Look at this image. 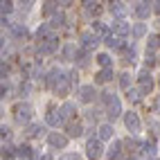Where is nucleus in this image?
Here are the masks:
<instances>
[{"mask_svg":"<svg viewBox=\"0 0 160 160\" xmlns=\"http://www.w3.org/2000/svg\"><path fill=\"white\" fill-rule=\"evenodd\" d=\"M0 74H2V81H5V77L9 74V63H5V61H2V66H0Z\"/></svg>","mask_w":160,"mask_h":160,"instance_id":"c03bdc74","label":"nucleus"},{"mask_svg":"<svg viewBox=\"0 0 160 160\" xmlns=\"http://www.w3.org/2000/svg\"><path fill=\"white\" fill-rule=\"evenodd\" d=\"M2 160H12L14 156H18V147H12V144H2Z\"/></svg>","mask_w":160,"mask_h":160,"instance_id":"c85d7f7f","label":"nucleus"},{"mask_svg":"<svg viewBox=\"0 0 160 160\" xmlns=\"http://www.w3.org/2000/svg\"><path fill=\"white\" fill-rule=\"evenodd\" d=\"M131 160H135V158H131Z\"/></svg>","mask_w":160,"mask_h":160,"instance_id":"5fc2aeb1","label":"nucleus"},{"mask_svg":"<svg viewBox=\"0 0 160 160\" xmlns=\"http://www.w3.org/2000/svg\"><path fill=\"white\" fill-rule=\"evenodd\" d=\"M59 160H81V158H79V153H66V156H61Z\"/></svg>","mask_w":160,"mask_h":160,"instance_id":"a18cd8bd","label":"nucleus"},{"mask_svg":"<svg viewBox=\"0 0 160 160\" xmlns=\"http://www.w3.org/2000/svg\"><path fill=\"white\" fill-rule=\"evenodd\" d=\"M48 38H52V25H41L38 29H36V41L38 43H43V41H48Z\"/></svg>","mask_w":160,"mask_h":160,"instance_id":"6ab92c4d","label":"nucleus"},{"mask_svg":"<svg viewBox=\"0 0 160 160\" xmlns=\"http://www.w3.org/2000/svg\"><path fill=\"white\" fill-rule=\"evenodd\" d=\"M59 5L61 2H45L43 5V14L45 16H57L59 14Z\"/></svg>","mask_w":160,"mask_h":160,"instance_id":"72a5a7b5","label":"nucleus"},{"mask_svg":"<svg viewBox=\"0 0 160 160\" xmlns=\"http://www.w3.org/2000/svg\"><path fill=\"white\" fill-rule=\"evenodd\" d=\"M97 63L102 66V70H108V68H113V59H111L108 54H104V52H102V54H97Z\"/></svg>","mask_w":160,"mask_h":160,"instance_id":"473e14b6","label":"nucleus"},{"mask_svg":"<svg viewBox=\"0 0 160 160\" xmlns=\"http://www.w3.org/2000/svg\"><path fill=\"white\" fill-rule=\"evenodd\" d=\"M124 147H126V151H140L142 149V142L140 140H135V138H129V140H124Z\"/></svg>","mask_w":160,"mask_h":160,"instance_id":"7c9ffc66","label":"nucleus"},{"mask_svg":"<svg viewBox=\"0 0 160 160\" xmlns=\"http://www.w3.org/2000/svg\"><path fill=\"white\" fill-rule=\"evenodd\" d=\"M79 41H81V50H92V48H97V43H99V38L92 34V32H83V34L79 36Z\"/></svg>","mask_w":160,"mask_h":160,"instance_id":"6e6552de","label":"nucleus"},{"mask_svg":"<svg viewBox=\"0 0 160 160\" xmlns=\"http://www.w3.org/2000/svg\"><path fill=\"white\" fill-rule=\"evenodd\" d=\"M0 97H2V99L9 97V83L7 81H2V86H0Z\"/></svg>","mask_w":160,"mask_h":160,"instance_id":"79ce46f5","label":"nucleus"},{"mask_svg":"<svg viewBox=\"0 0 160 160\" xmlns=\"http://www.w3.org/2000/svg\"><path fill=\"white\" fill-rule=\"evenodd\" d=\"M45 122H48L50 126H61L66 120H63L61 111H54V108H52V111H48V115H45Z\"/></svg>","mask_w":160,"mask_h":160,"instance_id":"f8f14e48","label":"nucleus"},{"mask_svg":"<svg viewBox=\"0 0 160 160\" xmlns=\"http://www.w3.org/2000/svg\"><path fill=\"white\" fill-rule=\"evenodd\" d=\"M29 7H32V2H23V7H20V14H27Z\"/></svg>","mask_w":160,"mask_h":160,"instance_id":"09e8293b","label":"nucleus"},{"mask_svg":"<svg viewBox=\"0 0 160 160\" xmlns=\"http://www.w3.org/2000/svg\"><path fill=\"white\" fill-rule=\"evenodd\" d=\"M92 34L97 36V38H104L106 41V38L111 36V32H108V27H106L102 20H95V23H92Z\"/></svg>","mask_w":160,"mask_h":160,"instance_id":"ddd939ff","label":"nucleus"},{"mask_svg":"<svg viewBox=\"0 0 160 160\" xmlns=\"http://www.w3.org/2000/svg\"><path fill=\"white\" fill-rule=\"evenodd\" d=\"M12 34L16 36V38H27V27L25 25H20V23H16V25H12Z\"/></svg>","mask_w":160,"mask_h":160,"instance_id":"c756f323","label":"nucleus"},{"mask_svg":"<svg viewBox=\"0 0 160 160\" xmlns=\"http://www.w3.org/2000/svg\"><path fill=\"white\" fill-rule=\"evenodd\" d=\"M135 61V48H124L122 50V63H133Z\"/></svg>","mask_w":160,"mask_h":160,"instance_id":"f704fd0d","label":"nucleus"},{"mask_svg":"<svg viewBox=\"0 0 160 160\" xmlns=\"http://www.w3.org/2000/svg\"><path fill=\"white\" fill-rule=\"evenodd\" d=\"M77 48H74L72 43H68V45H63V50H61V61H74L77 59Z\"/></svg>","mask_w":160,"mask_h":160,"instance_id":"f3484780","label":"nucleus"},{"mask_svg":"<svg viewBox=\"0 0 160 160\" xmlns=\"http://www.w3.org/2000/svg\"><path fill=\"white\" fill-rule=\"evenodd\" d=\"M122 147H124V142H113L111 149H108V160H120V156H122Z\"/></svg>","mask_w":160,"mask_h":160,"instance_id":"b1692460","label":"nucleus"},{"mask_svg":"<svg viewBox=\"0 0 160 160\" xmlns=\"http://www.w3.org/2000/svg\"><path fill=\"white\" fill-rule=\"evenodd\" d=\"M126 97H129V102L135 104V102H140V99H142V90H140V88H131L129 92H126Z\"/></svg>","mask_w":160,"mask_h":160,"instance_id":"58836bf2","label":"nucleus"},{"mask_svg":"<svg viewBox=\"0 0 160 160\" xmlns=\"http://www.w3.org/2000/svg\"><path fill=\"white\" fill-rule=\"evenodd\" d=\"M18 156H20V160H32V158H36L29 144H20V147H18Z\"/></svg>","mask_w":160,"mask_h":160,"instance_id":"cd10ccee","label":"nucleus"},{"mask_svg":"<svg viewBox=\"0 0 160 160\" xmlns=\"http://www.w3.org/2000/svg\"><path fill=\"white\" fill-rule=\"evenodd\" d=\"M131 34H133L135 38H142V36L147 34V25H144V23H138V25H133V32H131Z\"/></svg>","mask_w":160,"mask_h":160,"instance_id":"ea45409f","label":"nucleus"},{"mask_svg":"<svg viewBox=\"0 0 160 160\" xmlns=\"http://www.w3.org/2000/svg\"><path fill=\"white\" fill-rule=\"evenodd\" d=\"M156 25H158V27H160V20H158V23H156Z\"/></svg>","mask_w":160,"mask_h":160,"instance_id":"864d4df0","label":"nucleus"},{"mask_svg":"<svg viewBox=\"0 0 160 160\" xmlns=\"http://www.w3.org/2000/svg\"><path fill=\"white\" fill-rule=\"evenodd\" d=\"M120 88L126 90V92L131 90V74H129V72H122V74H120Z\"/></svg>","mask_w":160,"mask_h":160,"instance_id":"e433bc0d","label":"nucleus"},{"mask_svg":"<svg viewBox=\"0 0 160 160\" xmlns=\"http://www.w3.org/2000/svg\"><path fill=\"white\" fill-rule=\"evenodd\" d=\"M151 66H156V57L147 52V68H151Z\"/></svg>","mask_w":160,"mask_h":160,"instance_id":"de8ad7c7","label":"nucleus"},{"mask_svg":"<svg viewBox=\"0 0 160 160\" xmlns=\"http://www.w3.org/2000/svg\"><path fill=\"white\" fill-rule=\"evenodd\" d=\"M48 142H50V147H54V149H66V147H68V135L50 133V135H48Z\"/></svg>","mask_w":160,"mask_h":160,"instance_id":"1a4fd4ad","label":"nucleus"},{"mask_svg":"<svg viewBox=\"0 0 160 160\" xmlns=\"http://www.w3.org/2000/svg\"><path fill=\"white\" fill-rule=\"evenodd\" d=\"M95 95H97V92H95V86H81L79 88V99L86 102V104L95 99Z\"/></svg>","mask_w":160,"mask_h":160,"instance_id":"a211bd4d","label":"nucleus"},{"mask_svg":"<svg viewBox=\"0 0 160 160\" xmlns=\"http://www.w3.org/2000/svg\"><path fill=\"white\" fill-rule=\"evenodd\" d=\"M138 83H140L138 88L142 90V95H149L153 90V77H151V70H149V68L140 70V74H138Z\"/></svg>","mask_w":160,"mask_h":160,"instance_id":"7ed1b4c3","label":"nucleus"},{"mask_svg":"<svg viewBox=\"0 0 160 160\" xmlns=\"http://www.w3.org/2000/svg\"><path fill=\"white\" fill-rule=\"evenodd\" d=\"M61 115H63V120H68V124H70V122H74L72 117L77 115V106L70 104V102H66V104L61 106Z\"/></svg>","mask_w":160,"mask_h":160,"instance_id":"dca6fc26","label":"nucleus"},{"mask_svg":"<svg viewBox=\"0 0 160 160\" xmlns=\"http://www.w3.org/2000/svg\"><path fill=\"white\" fill-rule=\"evenodd\" d=\"M43 133H45V129H43L41 124H29V126H27V131H25L27 138H41Z\"/></svg>","mask_w":160,"mask_h":160,"instance_id":"a878e982","label":"nucleus"},{"mask_svg":"<svg viewBox=\"0 0 160 160\" xmlns=\"http://www.w3.org/2000/svg\"><path fill=\"white\" fill-rule=\"evenodd\" d=\"M151 12H153V2H138V5H135V16L140 18V20L149 18V16H151Z\"/></svg>","mask_w":160,"mask_h":160,"instance_id":"9d476101","label":"nucleus"},{"mask_svg":"<svg viewBox=\"0 0 160 160\" xmlns=\"http://www.w3.org/2000/svg\"><path fill=\"white\" fill-rule=\"evenodd\" d=\"M113 79V68L108 70H99L97 74H95V83H108Z\"/></svg>","mask_w":160,"mask_h":160,"instance_id":"4be33fe9","label":"nucleus"},{"mask_svg":"<svg viewBox=\"0 0 160 160\" xmlns=\"http://www.w3.org/2000/svg\"><path fill=\"white\" fill-rule=\"evenodd\" d=\"M61 74H63V72H61L59 68H52V70L48 72V79H45V86H48V88H52V90H54V88H57V83H59V79H61Z\"/></svg>","mask_w":160,"mask_h":160,"instance_id":"2eb2a0df","label":"nucleus"},{"mask_svg":"<svg viewBox=\"0 0 160 160\" xmlns=\"http://www.w3.org/2000/svg\"><path fill=\"white\" fill-rule=\"evenodd\" d=\"M97 135H99L102 142H104V140H111V138H113V126H111V124H102L99 129H97Z\"/></svg>","mask_w":160,"mask_h":160,"instance_id":"393cba45","label":"nucleus"},{"mask_svg":"<svg viewBox=\"0 0 160 160\" xmlns=\"http://www.w3.org/2000/svg\"><path fill=\"white\" fill-rule=\"evenodd\" d=\"M12 113H14V120L18 124H27L32 120V115H34V108H32V104L20 102V104H16L14 108H12Z\"/></svg>","mask_w":160,"mask_h":160,"instance_id":"f03ea898","label":"nucleus"},{"mask_svg":"<svg viewBox=\"0 0 160 160\" xmlns=\"http://www.w3.org/2000/svg\"><path fill=\"white\" fill-rule=\"evenodd\" d=\"M83 9H86V14H90V16H99V14L104 12L102 2H92V0H88V2H83Z\"/></svg>","mask_w":160,"mask_h":160,"instance_id":"aec40b11","label":"nucleus"},{"mask_svg":"<svg viewBox=\"0 0 160 160\" xmlns=\"http://www.w3.org/2000/svg\"><path fill=\"white\" fill-rule=\"evenodd\" d=\"M153 12L160 14V0H156V2H153Z\"/></svg>","mask_w":160,"mask_h":160,"instance_id":"8fccbe9b","label":"nucleus"},{"mask_svg":"<svg viewBox=\"0 0 160 160\" xmlns=\"http://www.w3.org/2000/svg\"><path fill=\"white\" fill-rule=\"evenodd\" d=\"M66 131H68V138H79V135L83 133V126H81L79 122H70V124L66 126Z\"/></svg>","mask_w":160,"mask_h":160,"instance_id":"5701e85b","label":"nucleus"},{"mask_svg":"<svg viewBox=\"0 0 160 160\" xmlns=\"http://www.w3.org/2000/svg\"><path fill=\"white\" fill-rule=\"evenodd\" d=\"M124 124H126V129H129L131 133H138L140 131V126H142V122H140V117H138V113H124Z\"/></svg>","mask_w":160,"mask_h":160,"instance_id":"0eeeda50","label":"nucleus"},{"mask_svg":"<svg viewBox=\"0 0 160 160\" xmlns=\"http://www.w3.org/2000/svg\"><path fill=\"white\" fill-rule=\"evenodd\" d=\"M18 90H20V95H27V92L32 90V83H29V81H25V83H20V88H18Z\"/></svg>","mask_w":160,"mask_h":160,"instance_id":"37998d69","label":"nucleus"},{"mask_svg":"<svg viewBox=\"0 0 160 160\" xmlns=\"http://www.w3.org/2000/svg\"><path fill=\"white\" fill-rule=\"evenodd\" d=\"M142 153H147V156H153V153H156V142H153V140H147V142H142Z\"/></svg>","mask_w":160,"mask_h":160,"instance_id":"a19ab883","label":"nucleus"},{"mask_svg":"<svg viewBox=\"0 0 160 160\" xmlns=\"http://www.w3.org/2000/svg\"><path fill=\"white\" fill-rule=\"evenodd\" d=\"M129 32H133L129 23H124V20H117V23H113V34H115V36L124 38L126 34H129Z\"/></svg>","mask_w":160,"mask_h":160,"instance_id":"4468645a","label":"nucleus"},{"mask_svg":"<svg viewBox=\"0 0 160 160\" xmlns=\"http://www.w3.org/2000/svg\"><path fill=\"white\" fill-rule=\"evenodd\" d=\"M38 160H52V156H50V153H45V156H41Z\"/></svg>","mask_w":160,"mask_h":160,"instance_id":"603ef678","label":"nucleus"},{"mask_svg":"<svg viewBox=\"0 0 160 160\" xmlns=\"http://www.w3.org/2000/svg\"><path fill=\"white\" fill-rule=\"evenodd\" d=\"M104 43L108 45L111 50H124V48H126V45H124V38H120V36H115V34H111L108 38L104 41Z\"/></svg>","mask_w":160,"mask_h":160,"instance_id":"412c9836","label":"nucleus"},{"mask_svg":"<svg viewBox=\"0 0 160 160\" xmlns=\"http://www.w3.org/2000/svg\"><path fill=\"white\" fill-rule=\"evenodd\" d=\"M57 48H59V38H57V36H52V38L43 41V43H38L36 52H38L41 57H50V54H54V52H57Z\"/></svg>","mask_w":160,"mask_h":160,"instance_id":"39448f33","label":"nucleus"},{"mask_svg":"<svg viewBox=\"0 0 160 160\" xmlns=\"http://www.w3.org/2000/svg\"><path fill=\"white\" fill-rule=\"evenodd\" d=\"M50 25H52V27H63V25H66V14H63V12H59L57 16H52Z\"/></svg>","mask_w":160,"mask_h":160,"instance_id":"4c0bfd02","label":"nucleus"},{"mask_svg":"<svg viewBox=\"0 0 160 160\" xmlns=\"http://www.w3.org/2000/svg\"><path fill=\"white\" fill-rule=\"evenodd\" d=\"M12 12H14V2L12 0H2V2H0V14H2V18H7Z\"/></svg>","mask_w":160,"mask_h":160,"instance_id":"c9c22d12","label":"nucleus"},{"mask_svg":"<svg viewBox=\"0 0 160 160\" xmlns=\"http://www.w3.org/2000/svg\"><path fill=\"white\" fill-rule=\"evenodd\" d=\"M102 102L106 104V115H108V120H117V117L122 115V104L120 99L115 97L113 92H102Z\"/></svg>","mask_w":160,"mask_h":160,"instance_id":"f257e3e1","label":"nucleus"},{"mask_svg":"<svg viewBox=\"0 0 160 160\" xmlns=\"http://www.w3.org/2000/svg\"><path fill=\"white\" fill-rule=\"evenodd\" d=\"M88 61H90L88 50H81V48H79V52H77V63H79V68H86Z\"/></svg>","mask_w":160,"mask_h":160,"instance_id":"2f4dec72","label":"nucleus"},{"mask_svg":"<svg viewBox=\"0 0 160 160\" xmlns=\"http://www.w3.org/2000/svg\"><path fill=\"white\" fill-rule=\"evenodd\" d=\"M153 108H156V113H160V95H158V99H156V104H153Z\"/></svg>","mask_w":160,"mask_h":160,"instance_id":"3c124183","label":"nucleus"},{"mask_svg":"<svg viewBox=\"0 0 160 160\" xmlns=\"http://www.w3.org/2000/svg\"><path fill=\"white\" fill-rule=\"evenodd\" d=\"M0 135H2V142H5V140H9V135H12V131H9L7 126H2V129H0Z\"/></svg>","mask_w":160,"mask_h":160,"instance_id":"49530a36","label":"nucleus"},{"mask_svg":"<svg viewBox=\"0 0 160 160\" xmlns=\"http://www.w3.org/2000/svg\"><path fill=\"white\" fill-rule=\"evenodd\" d=\"M158 48H160V36L158 34H151L149 41H147V52H149V54H153Z\"/></svg>","mask_w":160,"mask_h":160,"instance_id":"bb28decb","label":"nucleus"},{"mask_svg":"<svg viewBox=\"0 0 160 160\" xmlns=\"http://www.w3.org/2000/svg\"><path fill=\"white\" fill-rule=\"evenodd\" d=\"M102 153H104L102 140H99V138H97V140H95V138H90L88 144H86V156H88V160H99Z\"/></svg>","mask_w":160,"mask_h":160,"instance_id":"20e7f679","label":"nucleus"},{"mask_svg":"<svg viewBox=\"0 0 160 160\" xmlns=\"http://www.w3.org/2000/svg\"><path fill=\"white\" fill-rule=\"evenodd\" d=\"M70 88H72V79H70V74L63 72L61 79H59V83H57V88H54V92L59 95V97H66V95L70 92Z\"/></svg>","mask_w":160,"mask_h":160,"instance_id":"423d86ee","label":"nucleus"},{"mask_svg":"<svg viewBox=\"0 0 160 160\" xmlns=\"http://www.w3.org/2000/svg\"><path fill=\"white\" fill-rule=\"evenodd\" d=\"M108 12L122 20L126 14H129V7H126V2H108Z\"/></svg>","mask_w":160,"mask_h":160,"instance_id":"9b49d317","label":"nucleus"}]
</instances>
